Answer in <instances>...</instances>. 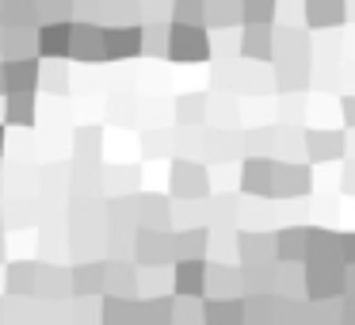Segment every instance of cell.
Listing matches in <instances>:
<instances>
[{
	"label": "cell",
	"instance_id": "1",
	"mask_svg": "<svg viewBox=\"0 0 355 325\" xmlns=\"http://www.w3.org/2000/svg\"><path fill=\"white\" fill-rule=\"evenodd\" d=\"M168 47L176 62H199V58H207V35H202L199 24H176Z\"/></svg>",
	"mask_w": 355,
	"mask_h": 325
},
{
	"label": "cell",
	"instance_id": "3",
	"mask_svg": "<svg viewBox=\"0 0 355 325\" xmlns=\"http://www.w3.org/2000/svg\"><path fill=\"white\" fill-rule=\"evenodd\" d=\"M207 19L214 27H230L245 19V4L241 0H207Z\"/></svg>",
	"mask_w": 355,
	"mask_h": 325
},
{
	"label": "cell",
	"instance_id": "4",
	"mask_svg": "<svg viewBox=\"0 0 355 325\" xmlns=\"http://www.w3.org/2000/svg\"><path fill=\"white\" fill-rule=\"evenodd\" d=\"M245 54H256V58H268L271 54V27L268 24H248V31H245Z\"/></svg>",
	"mask_w": 355,
	"mask_h": 325
},
{
	"label": "cell",
	"instance_id": "7",
	"mask_svg": "<svg viewBox=\"0 0 355 325\" xmlns=\"http://www.w3.org/2000/svg\"><path fill=\"white\" fill-rule=\"evenodd\" d=\"M107 54H138V31H119L107 35Z\"/></svg>",
	"mask_w": 355,
	"mask_h": 325
},
{
	"label": "cell",
	"instance_id": "5",
	"mask_svg": "<svg viewBox=\"0 0 355 325\" xmlns=\"http://www.w3.org/2000/svg\"><path fill=\"white\" fill-rule=\"evenodd\" d=\"M245 4V24H268L275 0H241Z\"/></svg>",
	"mask_w": 355,
	"mask_h": 325
},
{
	"label": "cell",
	"instance_id": "2",
	"mask_svg": "<svg viewBox=\"0 0 355 325\" xmlns=\"http://www.w3.org/2000/svg\"><path fill=\"white\" fill-rule=\"evenodd\" d=\"M347 4L344 0H306V24L309 27H336L344 24Z\"/></svg>",
	"mask_w": 355,
	"mask_h": 325
},
{
	"label": "cell",
	"instance_id": "6",
	"mask_svg": "<svg viewBox=\"0 0 355 325\" xmlns=\"http://www.w3.org/2000/svg\"><path fill=\"white\" fill-rule=\"evenodd\" d=\"M176 19L180 24H199V19H207V0H176Z\"/></svg>",
	"mask_w": 355,
	"mask_h": 325
}]
</instances>
